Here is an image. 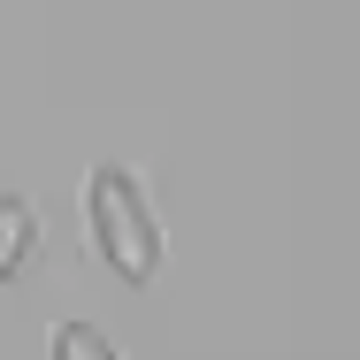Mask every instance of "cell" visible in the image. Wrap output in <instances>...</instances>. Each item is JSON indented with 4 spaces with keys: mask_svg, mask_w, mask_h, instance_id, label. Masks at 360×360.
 Segmentation results:
<instances>
[{
    "mask_svg": "<svg viewBox=\"0 0 360 360\" xmlns=\"http://www.w3.org/2000/svg\"><path fill=\"white\" fill-rule=\"evenodd\" d=\"M84 215H92V245L100 261L123 276V284H153L161 261H169V238H161V215L146 200V184L123 169V161H100L92 184H84Z\"/></svg>",
    "mask_w": 360,
    "mask_h": 360,
    "instance_id": "1",
    "label": "cell"
},
{
    "mask_svg": "<svg viewBox=\"0 0 360 360\" xmlns=\"http://www.w3.org/2000/svg\"><path fill=\"white\" fill-rule=\"evenodd\" d=\"M31 253H39V207L0 192V284H15L31 269Z\"/></svg>",
    "mask_w": 360,
    "mask_h": 360,
    "instance_id": "2",
    "label": "cell"
},
{
    "mask_svg": "<svg viewBox=\"0 0 360 360\" xmlns=\"http://www.w3.org/2000/svg\"><path fill=\"white\" fill-rule=\"evenodd\" d=\"M46 360H123V345L100 322H54L46 330Z\"/></svg>",
    "mask_w": 360,
    "mask_h": 360,
    "instance_id": "3",
    "label": "cell"
}]
</instances>
